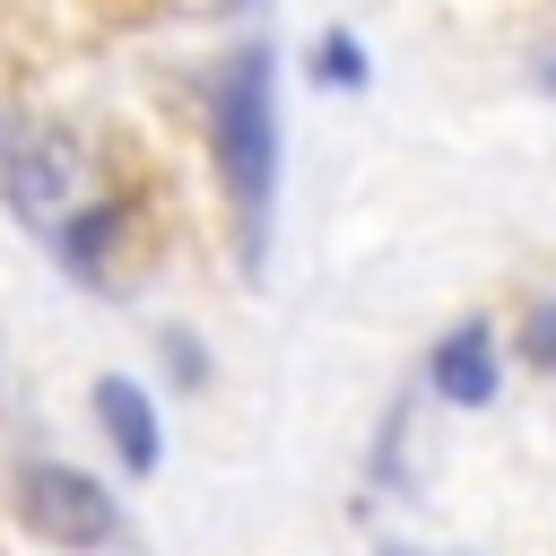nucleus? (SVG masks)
Wrapping results in <instances>:
<instances>
[{
    "mask_svg": "<svg viewBox=\"0 0 556 556\" xmlns=\"http://www.w3.org/2000/svg\"><path fill=\"white\" fill-rule=\"evenodd\" d=\"M313 61H321V78H330V87H365V52H356V35H321V52H313Z\"/></svg>",
    "mask_w": 556,
    "mask_h": 556,
    "instance_id": "423d86ee",
    "label": "nucleus"
},
{
    "mask_svg": "<svg viewBox=\"0 0 556 556\" xmlns=\"http://www.w3.org/2000/svg\"><path fill=\"white\" fill-rule=\"evenodd\" d=\"M539 87H547V96H556V52H547V61H539Z\"/></svg>",
    "mask_w": 556,
    "mask_h": 556,
    "instance_id": "0eeeda50",
    "label": "nucleus"
},
{
    "mask_svg": "<svg viewBox=\"0 0 556 556\" xmlns=\"http://www.w3.org/2000/svg\"><path fill=\"white\" fill-rule=\"evenodd\" d=\"M96 417H104V434H113L122 469H130V478H148V469H156V452H165V434H156V400H148L130 374H104V382H96Z\"/></svg>",
    "mask_w": 556,
    "mask_h": 556,
    "instance_id": "20e7f679",
    "label": "nucleus"
},
{
    "mask_svg": "<svg viewBox=\"0 0 556 556\" xmlns=\"http://www.w3.org/2000/svg\"><path fill=\"white\" fill-rule=\"evenodd\" d=\"M17 513H26V530L43 539V547H70V556H87V547H104L113 539V495H104V478H87V469H70V460H35L26 478H17Z\"/></svg>",
    "mask_w": 556,
    "mask_h": 556,
    "instance_id": "f03ea898",
    "label": "nucleus"
},
{
    "mask_svg": "<svg viewBox=\"0 0 556 556\" xmlns=\"http://www.w3.org/2000/svg\"><path fill=\"white\" fill-rule=\"evenodd\" d=\"M217 148H226V182H235V208H243V243H252V261H261L269 191H278V96H269V52H243V61L226 70Z\"/></svg>",
    "mask_w": 556,
    "mask_h": 556,
    "instance_id": "f257e3e1",
    "label": "nucleus"
},
{
    "mask_svg": "<svg viewBox=\"0 0 556 556\" xmlns=\"http://www.w3.org/2000/svg\"><path fill=\"white\" fill-rule=\"evenodd\" d=\"M495 339H486V321H460L443 348H434V391L452 400V408H486L495 400Z\"/></svg>",
    "mask_w": 556,
    "mask_h": 556,
    "instance_id": "39448f33",
    "label": "nucleus"
},
{
    "mask_svg": "<svg viewBox=\"0 0 556 556\" xmlns=\"http://www.w3.org/2000/svg\"><path fill=\"white\" fill-rule=\"evenodd\" d=\"M78 182H87L78 139H35V148H17V156H9V191H17V208H26V217H61V208L78 200Z\"/></svg>",
    "mask_w": 556,
    "mask_h": 556,
    "instance_id": "7ed1b4c3",
    "label": "nucleus"
}]
</instances>
